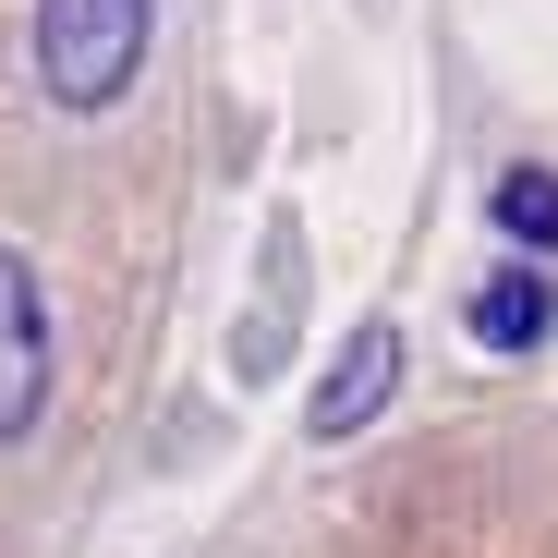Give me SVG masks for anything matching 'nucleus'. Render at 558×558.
<instances>
[{
    "instance_id": "nucleus-1",
    "label": "nucleus",
    "mask_w": 558,
    "mask_h": 558,
    "mask_svg": "<svg viewBox=\"0 0 558 558\" xmlns=\"http://www.w3.org/2000/svg\"><path fill=\"white\" fill-rule=\"evenodd\" d=\"M146 49H158V0H37L25 13V73H37V98L73 110V122L122 110Z\"/></svg>"
},
{
    "instance_id": "nucleus-2",
    "label": "nucleus",
    "mask_w": 558,
    "mask_h": 558,
    "mask_svg": "<svg viewBox=\"0 0 558 558\" xmlns=\"http://www.w3.org/2000/svg\"><path fill=\"white\" fill-rule=\"evenodd\" d=\"M401 316H364V328H340V352H328V377L304 389V437L328 449V437H364L389 401H401Z\"/></svg>"
},
{
    "instance_id": "nucleus-3",
    "label": "nucleus",
    "mask_w": 558,
    "mask_h": 558,
    "mask_svg": "<svg viewBox=\"0 0 558 558\" xmlns=\"http://www.w3.org/2000/svg\"><path fill=\"white\" fill-rule=\"evenodd\" d=\"M37 425H49V292L0 243V449H25Z\"/></svg>"
},
{
    "instance_id": "nucleus-4",
    "label": "nucleus",
    "mask_w": 558,
    "mask_h": 558,
    "mask_svg": "<svg viewBox=\"0 0 558 558\" xmlns=\"http://www.w3.org/2000/svg\"><path fill=\"white\" fill-rule=\"evenodd\" d=\"M461 340H474L486 364H522V352H546L558 340V267H486L474 292H461Z\"/></svg>"
},
{
    "instance_id": "nucleus-5",
    "label": "nucleus",
    "mask_w": 558,
    "mask_h": 558,
    "mask_svg": "<svg viewBox=\"0 0 558 558\" xmlns=\"http://www.w3.org/2000/svg\"><path fill=\"white\" fill-rule=\"evenodd\" d=\"M486 219H498V243H510L522 267H558V170H546V158H510V170L486 182Z\"/></svg>"
}]
</instances>
